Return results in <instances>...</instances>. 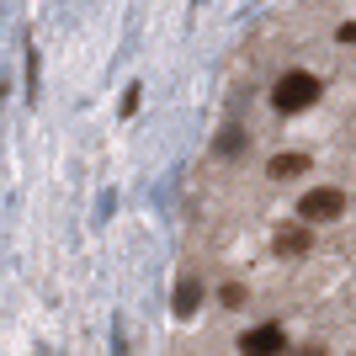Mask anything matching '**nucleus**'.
<instances>
[{"mask_svg":"<svg viewBox=\"0 0 356 356\" xmlns=\"http://www.w3.org/2000/svg\"><path fill=\"white\" fill-rule=\"evenodd\" d=\"M319 102V80H314L309 70H287L282 80H277V90H271V106L277 112H303V106Z\"/></svg>","mask_w":356,"mask_h":356,"instance_id":"f257e3e1","label":"nucleus"},{"mask_svg":"<svg viewBox=\"0 0 356 356\" xmlns=\"http://www.w3.org/2000/svg\"><path fill=\"white\" fill-rule=\"evenodd\" d=\"M346 213V192H335V186H314V192H303V202H298V218L303 223H330Z\"/></svg>","mask_w":356,"mask_h":356,"instance_id":"f03ea898","label":"nucleus"},{"mask_svg":"<svg viewBox=\"0 0 356 356\" xmlns=\"http://www.w3.org/2000/svg\"><path fill=\"white\" fill-rule=\"evenodd\" d=\"M282 351H287L282 325H255L239 335V356H282Z\"/></svg>","mask_w":356,"mask_h":356,"instance_id":"7ed1b4c3","label":"nucleus"},{"mask_svg":"<svg viewBox=\"0 0 356 356\" xmlns=\"http://www.w3.org/2000/svg\"><path fill=\"white\" fill-rule=\"evenodd\" d=\"M314 234H309V223H287V229H277V255H309Z\"/></svg>","mask_w":356,"mask_h":356,"instance_id":"20e7f679","label":"nucleus"},{"mask_svg":"<svg viewBox=\"0 0 356 356\" xmlns=\"http://www.w3.org/2000/svg\"><path fill=\"white\" fill-rule=\"evenodd\" d=\"M197 303H202V287H197L192 277H181V282H176V319H192Z\"/></svg>","mask_w":356,"mask_h":356,"instance_id":"39448f33","label":"nucleus"},{"mask_svg":"<svg viewBox=\"0 0 356 356\" xmlns=\"http://www.w3.org/2000/svg\"><path fill=\"white\" fill-rule=\"evenodd\" d=\"M271 181H287V176H303L309 170V154H271Z\"/></svg>","mask_w":356,"mask_h":356,"instance_id":"423d86ee","label":"nucleus"},{"mask_svg":"<svg viewBox=\"0 0 356 356\" xmlns=\"http://www.w3.org/2000/svg\"><path fill=\"white\" fill-rule=\"evenodd\" d=\"M218 154H245V134H239V128H229V134L218 138Z\"/></svg>","mask_w":356,"mask_h":356,"instance_id":"0eeeda50","label":"nucleus"},{"mask_svg":"<svg viewBox=\"0 0 356 356\" xmlns=\"http://www.w3.org/2000/svg\"><path fill=\"white\" fill-rule=\"evenodd\" d=\"M218 298H223V303H229V309H239V303H245V287H234V282H229V287H223Z\"/></svg>","mask_w":356,"mask_h":356,"instance_id":"6e6552de","label":"nucleus"},{"mask_svg":"<svg viewBox=\"0 0 356 356\" xmlns=\"http://www.w3.org/2000/svg\"><path fill=\"white\" fill-rule=\"evenodd\" d=\"M138 96H144V90H138V86L128 90V96H122V118H134V112H138Z\"/></svg>","mask_w":356,"mask_h":356,"instance_id":"1a4fd4ad","label":"nucleus"},{"mask_svg":"<svg viewBox=\"0 0 356 356\" xmlns=\"http://www.w3.org/2000/svg\"><path fill=\"white\" fill-rule=\"evenodd\" d=\"M303 356H325V351H319V346H303Z\"/></svg>","mask_w":356,"mask_h":356,"instance_id":"9d476101","label":"nucleus"}]
</instances>
